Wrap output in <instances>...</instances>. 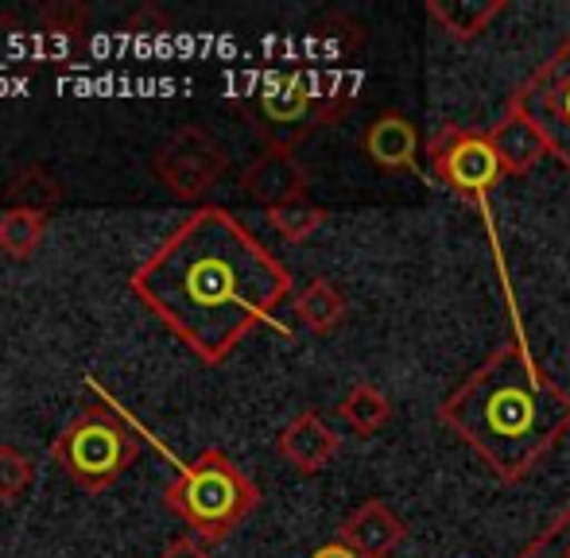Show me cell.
<instances>
[{"label": "cell", "instance_id": "cell-1", "mask_svg": "<svg viewBox=\"0 0 570 558\" xmlns=\"http://www.w3.org/2000/svg\"><path fill=\"white\" fill-rule=\"evenodd\" d=\"M295 279L226 206H198L136 268L132 295L206 365H222L256 326L276 322Z\"/></svg>", "mask_w": 570, "mask_h": 558}, {"label": "cell", "instance_id": "cell-2", "mask_svg": "<svg viewBox=\"0 0 570 558\" xmlns=\"http://www.w3.org/2000/svg\"><path fill=\"white\" fill-rule=\"evenodd\" d=\"M435 419L497 481L517 485L570 435V392L512 338L443 396Z\"/></svg>", "mask_w": 570, "mask_h": 558}, {"label": "cell", "instance_id": "cell-3", "mask_svg": "<svg viewBox=\"0 0 570 558\" xmlns=\"http://www.w3.org/2000/svg\"><path fill=\"white\" fill-rule=\"evenodd\" d=\"M164 500L203 544H222L256 512L261 489L226 450H203L167 485Z\"/></svg>", "mask_w": 570, "mask_h": 558}, {"label": "cell", "instance_id": "cell-4", "mask_svg": "<svg viewBox=\"0 0 570 558\" xmlns=\"http://www.w3.org/2000/svg\"><path fill=\"white\" fill-rule=\"evenodd\" d=\"M51 458L86 492H101L117 477H125V469L140 458V438L128 430V422L114 408L90 403L55 435Z\"/></svg>", "mask_w": 570, "mask_h": 558}, {"label": "cell", "instance_id": "cell-5", "mask_svg": "<svg viewBox=\"0 0 570 558\" xmlns=\"http://www.w3.org/2000/svg\"><path fill=\"white\" fill-rule=\"evenodd\" d=\"M248 121H253V129L261 132L268 148L295 151V143L307 140L323 124H334L338 117L331 113L323 93L311 86V78L303 70H284V74H268L261 82Z\"/></svg>", "mask_w": 570, "mask_h": 558}, {"label": "cell", "instance_id": "cell-6", "mask_svg": "<svg viewBox=\"0 0 570 558\" xmlns=\"http://www.w3.org/2000/svg\"><path fill=\"white\" fill-rule=\"evenodd\" d=\"M428 167L451 195L470 206H485V198L501 187L504 167L489 140V129L443 124L428 140Z\"/></svg>", "mask_w": 570, "mask_h": 558}, {"label": "cell", "instance_id": "cell-7", "mask_svg": "<svg viewBox=\"0 0 570 558\" xmlns=\"http://www.w3.org/2000/svg\"><path fill=\"white\" fill-rule=\"evenodd\" d=\"M512 106L540 129L548 151L570 175V36L512 93Z\"/></svg>", "mask_w": 570, "mask_h": 558}, {"label": "cell", "instance_id": "cell-8", "mask_svg": "<svg viewBox=\"0 0 570 558\" xmlns=\"http://www.w3.org/2000/svg\"><path fill=\"white\" fill-rule=\"evenodd\" d=\"M159 182L171 190L179 202H198L203 195H210V187L229 171V156L218 143V137L203 129V124H183L179 132H171V140L156 151L151 159Z\"/></svg>", "mask_w": 570, "mask_h": 558}, {"label": "cell", "instance_id": "cell-9", "mask_svg": "<svg viewBox=\"0 0 570 558\" xmlns=\"http://www.w3.org/2000/svg\"><path fill=\"white\" fill-rule=\"evenodd\" d=\"M361 151L384 175H420V156H428L420 129L404 113H381L361 132Z\"/></svg>", "mask_w": 570, "mask_h": 558}, {"label": "cell", "instance_id": "cell-10", "mask_svg": "<svg viewBox=\"0 0 570 558\" xmlns=\"http://www.w3.org/2000/svg\"><path fill=\"white\" fill-rule=\"evenodd\" d=\"M240 190H245V198L261 202L264 210H272V206H284L292 198L307 195V167L295 159V151L264 148L240 171Z\"/></svg>", "mask_w": 570, "mask_h": 558}, {"label": "cell", "instance_id": "cell-11", "mask_svg": "<svg viewBox=\"0 0 570 558\" xmlns=\"http://www.w3.org/2000/svg\"><path fill=\"white\" fill-rule=\"evenodd\" d=\"M342 438L334 435V427L318 411H299L284 430L276 435V450L295 474L315 477L318 469H326L338 454Z\"/></svg>", "mask_w": 570, "mask_h": 558}, {"label": "cell", "instance_id": "cell-12", "mask_svg": "<svg viewBox=\"0 0 570 558\" xmlns=\"http://www.w3.org/2000/svg\"><path fill=\"white\" fill-rule=\"evenodd\" d=\"M404 536H407V524L376 497L353 508L338 528V539L345 547H353L361 558H389L404 544Z\"/></svg>", "mask_w": 570, "mask_h": 558}, {"label": "cell", "instance_id": "cell-13", "mask_svg": "<svg viewBox=\"0 0 570 558\" xmlns=\"http://www.w3.org/2000/svg\"><path fill=\"white\" fill-rule=\"evenodd\" d=\"M489 140H493L504 175H528L543 156H551L540 129H535L512 101L504 106V113L497 117V124H489Z\"/></svg>", "mask_w": 570, "mask_h": 558}, {"label": "cell", "instance_id": "cell-14", "mask_svg": "<svg viewBox=\"0 0 570 558\" xmlns=\"http://www.w3.org/2000/svg\"><path fill=\"white\" fill-rule=\"evenodd\" d=\"M504 12V0H431L428 16L454 43H473Z\"/></svg>", "mask_w": 570, "mask_h": 558}, {"label": "cell", "instance_id": "cell-15", "mask_svg": "<svg viewBox=\"0 0 570 558\" xmlns=\"http://www.w3.org/2000/svg\"><path fill=\"white\" fill-rule=\"evenodd\" d=\"M67 187L47 171L43 163H28L8 179L4 187V202L8 210H36V213H51L55 206H62Z\"/></svg>", "mask_w": 570, "mask_h": 558}, {"label": "cell", "instance_id": "cell-16", "mask_svg": "<svg viewBox=\"0 0 570 558\" xmlns=\"http://www.w3.org/2000/svg\"><path fill=\"white\" fill-rule=\"evenodd\" d=\"M295 315H299V322L307 326V330L334 333L345 322V315H350V302H345V295L331 283V279L318 276L295 295Z\"/></svg>", "mask_w": 570, "mask_h": 558}, {"label": "cell", "instance_id": "cell-17", "mask_svg": "<svg viewBox=\"0 0 570 558\" xmlns=\"http://www.w3.org/2000/svg\"><path fill=\"white\" fill-rule=\"evenodd\" d=\"M338 419L353 430V435L373 438L381 427H389V419H392V400H389V396H384L376 385H365V380H361V385H353L350 392L342 396Z\"/></svg>", "mask_w": 570, "mask_h": 558}, {"label": "cell", "instance_id": "cell-18", "mask_svg": "<svg viewBox=\"0 0 570 558\" xmlns=\"http://www.w3.org/2000/svg\"><path fill=\"white\" fill-rule=\"evenodd\" d=\"M47 233V213L4 210L0 213V252L8 260H31Z\"/></svg>", "mask_w": 570, "mask_h": 558}, {"label": "cell", "instance_id": "cell-19", "mask_svg": "<svg viewBox=\"0 0 570 558\" xmlns=\"http://www.w3.org/2000/svg\"><path fill=\"white\" fill-rule=\"evenodd\" d=\"M326 218H331V213H326V206L311 202L307 195H299V198H292V202L272 206V210H268V226L276 229L284 241H292V245L315 237L318 229L326 226Z\"/></svg>", "mask_w": 570, "mask_h": 558}, {"label": "cell", "instance_id": "cell-20", "mask_svg": "<svg viewBox=\"0 0 570 558\" xmlns=\"http://www.w3.org/2000/svg\"><path fill=\"white\" fill-rule=\"evenodd\" d=\"M512 558H570V505L551 516L548 528H540Z\"/></svg>", "mask_w": 570, "mask_h": 558}, {"label": "cell", "instance_id": "cell-21", "mask_svg": "<svg viewBox=\"0 0 570 558\" xmlns=\"http://www.w3.org/2000/svg\"><path fill=\"white\" fill-rule=\"evenodd\" d=\"M36 481V466L28 454H20L16 446H0V505H12Z\"/></svg>", "mask_w": 570, "mask_h": 558}, {"label": "cell", "instance_id": "cell-22", "mask_svg": "<svg viewBox=\"0 0 570 558\" xmlns=\"http://www.w3.org/2000/svg\"><path fill=\"white\" fill-rule=\"evenodd\" d=\"M43 20H47V28L62 31V36H75V39L90 28V12H86L82 4H47Z\"/></svg>", "mask_w": 570, "mask_h": 558}, {"label": "cell", "instance_id": "cell-23", "mask_svg": "<svg viewBox=\"0 0 570 558\" xmlns=\"http://www.w3.org/2000/svg\"><path fill=\"white\" fill-rule=\"evenodd\" d=\"M159 558H214V555L203 547V539H175Z\"/></svg>", "mask_w": 570, "mask_h": 558}, {"label": "cell", "instance_id": "cell-24", "mask_svg": "<svg viewBox=\"0 0 570 558\" xmlns=\"http://www.w3.org/2000/svg\"><path fill=\"white\" fill-rule=\"evenodd\" d=\"M311 558H361V555L353 551V547H345L342 539H331V544H323Z\"/></svg>", "mask_w": 570, "mask_h": 558}]
</instances>
